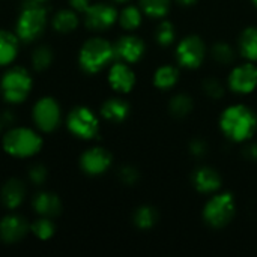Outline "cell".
<instances>
[{"instance_id": "cell-21", "label": "cell", "mask_w": 257, "mask_h": 257, "mask_svg": "<svg viewBox=\"0 0 257 257\" xmlns=\"http://www.w3.org/2000/svg\"><path fill=\"white\" fill-rule=\"evenodd\" d=\"M18 36L11 32L0 30V65H9L14 62L18 53Z\"/></svg>"}, {"instance_id": "cell-8", "label": "cell", "mask_w": 257, "mask_h": 257, "mask_svg": "<svg viewBox=\"0 0 257 257\" xmlns=\"http://www.w3.org/2000/svg\"><path fill=\"white\" fill-rule=\"evenodd\" d=\"M206 57V45L197 35L185 36L176 47V60L187 69H197Z\"/></svg>"}, {"instance_id": "cell-1", "label": "cell", "mask_w": 257, "mask_h": 257, "mask_svg": "<svg viewBox=\"0 0 257 257\" xmlns=\"http://www.w3.org/2000/svg\"><path fill=\"white\" fill-rule=\"evenodd\" d=\"M220 128L229 140L235 143L247 142L257 131L256 113L242 104L230 105L221 113Z\"/></svg>"}, {"instance_id": "cell-10", "label": "cell", "mask_w": 257, "mask_h": 257, "mask_svg": "<svg viewBox=\"0 0 257 257\" xmlns=\"http://www.w3.org/2000/svg\"><path fill=\"white\" fill-rule=\"evenodd\" d=\"M117 11L108 3H95L90 5L84 12V23L90 30L102 32L110 29L117 21Z\"/></svg>"}, {"instance_id": "cell-5", "label": "cell", "mask_w": 257, "mask_h": 257, "mask_svg": "<svg viewBox=\"0 0 257 257\" xmlns=\"http://www.w3.org/2000/svg\"><path fill=\"white\" fill-rule=\"evenodd\" d=\"M236 203L230 193L214 194L203 208V220L208 226L214 229L226 227L235 217Z\"/></svg>"}, {"instance_id": "cell-35", "label": "cell", "mask_w": 257, "mask_h": 257, "mask_svg": "<svg viewBox=\"0 0 257 257\" xmlns=\"http://www.w3.org/2000/svg\"><path fill=\"white\" fill-rule=\"evenodd\" d=\"M190 152H191L194 157H203V155L208 152V146H206V143H205L203 140L196 139V140H193L191 145H190Z\"/></svg>"}, {"instance_id": "cell-26", "label": "cell", "mask_w": 257, "mask_h": 257, "mask_svg": "<svg viewBox=\"0 0 257 257\" xmlns=\"http://www.w3.org/2000/svg\"><path fill=\"white\" fill-rule=\"evenodd\" d=\"M140 8L152 18H164L170 9V0H140Z\"/></svg>"}, {"instance_id": "cell-27", "label": "cell", "mask_w": 257, "mask_h": 257, "mask_svg": "<svg viewBox=\"0 0 257 257\" xmlns=\"http://www.w3.org/2000/svg\"><path fill=\"white\" fill-rule=\"evenodd\" d=\"M157 218H158L157 211L151 206H142L134 212V224L143 230L154 227L157 223Z\"/></svg>"}, {"instance_id": "cell-36", "label": "cell", "mask_w": 257, "mask_h": 257, "mask_svg": "<svg viewBox=\"0 0 257 257\" xmlns=\"http://www.w3.org/2000/svg\"><path fill=\"white\" fill-rule=\"evenodd\" d=\"M71 6L77 12H86L90 6V0H69Z\"/></svg>"}, {"instance_id": "cell-15", "label": "cell", "mask_w": 257, "mask_h": 257, "mask_svg": "<svg viewBox=\"0 0 257 257\" xmlns=\"http://www.w3.org/2000/svg\"><path fill=\"white\" fill-rule=\"evenodd\" d=\"M29 232L27 221L20 215H8L0 221V238L3 242L14 244L21 241Z\"/></svg>"}, {"instance_id": "cell-6", "label": "cell", "mask_w": 257, "mask_h": 257, "mask_svg": "<svg viewBox=\"0 0 257 257\" xmlns=\"http://www.w3.org/2000/svg\"><path fill=\"white\" fill-rule=\"evenodd\" d=\"M32 89L30 74L20 66L11 68L0 81V90L3 98L11 104H18L27 98Z\"/></svg>"}, {"instance_id": "cell-43", "label": "cell", "mask_w": 257, "mask_h": 257, "mask_svg": "<svg viewBox=\"0 0 257 257\" xmlns=\"http://www.w3.org/2000/svg\"><path fill=\"white\" fill-rule=\"evenodd\" d=\"M2 125H3V123H2V120H0V130H2Z\"/></svg>"}, {"instance_id": "cell-39", "label": "cell", "mask_w": 257, "mask_h": 257, "mask_svg": "<svg viewBox=\"0 0 257 257\" xmlns=\"http://www.w3.org/2000/svg\"><path fill=\"white\" fill-rule=\"evenodd\" d=\"M179 5H182V6H191V5H194L197 0H176Z\"/></svg>"}, {"instance_id": "cell-2", "label": "cell", "mask_w": 257, "mask_h": 257, "mask_svg": "<svg viewBox=\"0 0 257 257\" xmlns=\"http://www.w3.org/2000/svg\"><path fill=\"white\" fill-rule=\"evenodd\" d=\"M114 59L113 45L104 38L89 39L80 50L78 62L87 74H96Z\"/></svg>"}, {"instance_id": "cell-13", "label": "cell", "mask_w": 257, "mask_h": 257, "mask_svg": "<svg viewBox=\"0 0 257 257\" xmlns=\"http://www.w3.org/2000/svg\"><path fill=\"white\" fill-rule=\"evenodd\" d=\"M114 57L125 63H136L145 54V42L134 35H125L113 45Z\"/></svg>"}, {"instance_id": "cell-42", "label": "cell", "mask_w": 257, "mask_h": 257, "mask_svg": "<svg viewBox=\"0 0 257 257\" xmlns=\"http://www.w3.org/2000/svg\"><path fill=\"white\" fill-rule=\"evenodd\" d=\"M35 2H38V3H42V2H45V0H35Z\"/></svg>"}, {"instance_id": "cell-22", "label": "cell", "mask_w": 257, "mask_h": 257, "mask_svg": "<svg viewBox=\"0 0 257 257\" xmlns=\"http://www.w3.org/2000/svg\"><path fill=\"white\" fill-rule=\"evenodd\" d=\"M179 80V71L173 65H164L160 66L154 74V84L160 90H169L173 86H176Z\"/></svg>"}, {"instance_id": "cell-38", "label": "cell", "mask_w": 257, "mask_h": 257, "mask_svg": "<svg viewBox=\"0 0 257 257\" xmlns=\"http://www.w3.org/2000/svg\"><path fill=\"white\" fill-rule=\"evenodd\" d=\"M0 120H2V123H3V125H11V123H14V122H15V116H14V113H12V111H5V113L2 114Z\"/></svg>"}, {"instance_id": "cell-30", "label": "cell", "mask_w": 257, "mask_h": 257, "mask_svg": "<svg viewBox=\"0 0 257 257\" xmlns=\"http://www.w3.org/2000/svg\"><path fill=\"white\" fill-rule=\"evenodd\" d=\"M212 57L221 65H229L235 60V50L227 42H217L212 47Z\"/></svg>"}, {"instance_id": "cell-12", "label": "cell", "mask_w": 257, "mask_h": 257, "mask_svg": "<svg viewBox=\"0 0 257 257\" xmlns=\"http://www.w3.org/2000/svg\"><path fill=\"white\" fill-rule=\"evenodd\" d=\"M111 155L107 149L104 148H90L89 151H86L81 158H80V164L81 169L90 175V176H99L102 173H105L110 166H111Z\"/></svg>"}, {"instance_id": "cell-25", "label": "cell", "mask_w": 257, "mask_h": 257, "mask_svg": "<svg viewBox=\"0 0 257 257\" xmlns=\"http://www.w3.org/2000/svg\"><path fill=\"white\" fill-rule=\"evenodd\" d=\"M193 107H194L193 105V99L188 95H185V93L175 95L170 99V102H169V111L172 113V116L179 117V119L188 116L193 111Z\"/></svg>"}, {"instance_id": "cell-28", "label": "cell", "mask_w": 257, "mask_h": 257, "mask_svg": "<svg viewBox=\"0 0 257 257\" xmlns=\"http://www.w3.org/2000/svg\"><path fill=\"white\" fill-rule=\"evenodd\" d=\"M176 38V32H175V26L170 21H161L157 26L155 30V39L161 47H169L173 44Z\"/></svg>"}, {"instance_id": "cell-32", "label": "cell", "mask_w": 257, "mask_h": 257, "mask_svg": "<svg viewBox=\"0 0 257 257\" xmlns=\"http://www.w3.org/2000/svg\"><path fill=\"white\" fill-rule=\"evenodd\" d=\"M203 92L209 98L218 99V98H221L224 95V87H223V84L218 80H215V78H206L203 81Z\"/></svg>"}, {"instance_id": "cell-3", "label": "cell", "mask_w": 257, "mask_h": 257, "mask_svg": "<svg viewBox=\"0 0 257 257\" xmlns=\"http://www.w3.org/2000/svg\"><path fill=\"white\" fill-rule=\"evenodd\" d=\"M47 12L41 3L35 0H26L23 3L21 14L17 21V36L20 41L30 42L36 39L45 29Z\"/></svg>"}, {"instance_id": "cell-33", "label": "cell", "mask_w": 257, "mask_h": 257, "mask_svg": "<svg viewBox=\"0 0 257 257\" xmlns=\"http://www.w3.org/2000/svg\"><path fill=\"white\" fill-rule=\"evenodd\" d=\"M119 178H120V181H122L125 185H134V184L139 181V172H137L134 167L126 166V167H122V169H120Z\"/></svg>"}, {"instance_id": "cell-34", "label": "cell", "mask_w": 257, "mask_h": 257, "mask_svg": "<svg viewBox=\"0 0 257 257\" xmlns=\"http://www.w3.org/2000/svg\"><path fill=\"white\" fill-rule=\"evenodd\" d=\"M29 178H30V181L33 182V184H36V185H41V184H44L45 182V179H47V169L44 167V166H33L32 169H30V172H29Z\"/></svg>"}, {"instance_id": "cell-18", "label": "cell", "mask_w": 257, "mask_h": 257, "mask_svg": "<svg viewBox=\"0 0 257 257\" xmlns=\"http://www.w3.org/2000/svg\"><path fill=\"white\" fill-rule=\"evenodd\" d=\"M24 194L26 191L23 182L18 179H9L0 191V199L8 209H17L23 203Z\"/></svg>"}, {"instance_id": "cell-20", "label": "cell", "mask_w": 257, "mask_h": 257, "mask_svg": "<svg viewBox=\"0 0 257 257\" xmlns=\"http://www.w3.org/2000/svg\"><path fill=\"white\" fill-rule=\"evenodd\" d=\"M238 50L242 57H245L248 62L257 60V27L251 26L242 30L238 39Z\"/></svg>"}, {"instance_id": "cell-14", "label": "cell", "mask_w": 257, "mask_h": 257, "mask_svg": "<svg viewBox=\"0 0 257 257\" xmlns=\"http://www.w3.org/2000/svg\"><path fill=\"white\" fill-rule=\"evenodd\" d=\"M108 83L119 93H128L136 86V74L125 62H116L108 71Z\"/></svg>"}, {"instance_id": "cell-7", "label": "cell", "mask_w": 257, "mask_h": 257, "mask_svg": "<svg viewBox=\"0 0 257 257\" xmlns=\"http://www.w3.org/2000/svg\"><path fill=\"white\" fill-rule=\"evenodd\" d=\"M68 130L78 139L90 140L99 131V122L95 113L87 107H75L66 119Z\"/></svg>"}, {"instance_id": "cell-19", "label": "cell", "mask_w": 257, "mask_h": 257, "mask_svg": "<svg viewBox=\"0 0 257 257\" xmlns=\"http://www.w3.org/2000/svg\"><path fill=\"white\" fill-rule=\"evenodd\" d=\"M33 208L35 211L42 215V217H56L60 214L62 209V203L59 200V197L53 193H38L33 199Z\"/></svg>"}, {"instance_id": "cell-23", "label": "cell", "mask_w": 257, "mask_h": 257, "mask_svg": "<svg viewBox=\"0 0 257 257\" xmlns=\"http://www.w3.org/2000/svg\"><path fill=\"white\" fill-rule=\"evenodd\" d=\"M142 20H143V11L142 8H137V6H125L120 12H119V17H117V21L120 24V27L126 32H133L136 29L140 27L142 24Z\"/></svg>"}, {"instance_id": "cell-41", "label": "cell", "mask_w": 257, "mask_h": 257, "mask_svg": "<svg viewBox=\"0 0 257 257\" xmlns=\"http://www.w3.org/2000/svg\"><path fill=\"white\" fill-rule=\"evenodd\" d=\"M251 2H253V5L257 8V0H251Z\"/></svg>"}, {"instance_id": "cell-24", "label": "cell", "mask_w": 257, "mask_h": 257, "mask_svg": "<svg viewBox=\"0 0 257 257\" xmlns=\"http://www.w3.org/2000/svg\"><path fill=\"white\" fill-rule=\"evenodd\" d=\"M77 26H78V17L75 11H71V9L59 11L53 18V27L60 33H69L75 30Z\"/></svg>"}, {"instance_id": "cell-9", "label": "cell", "mask_w": 257, "mask_h": 257, "mask_svg": "<svg viewBox=\"0 0 257 257\" xmlns=\"http://www.w3.org/2000/svg\"><path fill=\"white\" fill-rule=\"evenodd\" d=\"M33 120L44 133L54 131L60 123V107L53 98H41L33 107Z\"/></svg>"}, {"instance_id": "cell-29", "label": "cell", "mask_w": 257, "mask_h": 257, "mask_svg": "<svg viewBox=\"0 0 257 257\" xmlns=\"http://www.w3.org/2000/svg\"><path fill=\"white\" fill-rule=\"evenodd\" d=\"M53 62V51L50 47L47 45H41L38 47L33 54H32V63H33V68L38 69V71H44L47 69Z\"/></svg>"}, {"instance_id": "cell-40", "label": "cell", "mask_w": 257, "mask_h": 257, "mask_svg": "<svg viewBox=\"0 0 257 257\" xmlns=\"http://www.w3.org/2000/svg\"><path fill=\"white\" fill-rule=\"evenodd\" d=\"M114 2H117V3H126V2H130V0H114Z\"/></svg>"}, {"instance_id": "cell-31", "label": "cell", "mask_w": 257, "mask_h": 257, "mask_svg": "<svg viewBox=\"0 0 257 257\" xmlns=\"http://www.w3.org/2000/svg\"><path fill=\"white\" fill-rule=\"evenodd\" d=\"M32 232L35 233L36 238L45 241V239H50L53 235H54V224L48 220V217H44V218H39L36 220L33 224H32Z\"/></svg>"}, {"instance_id": "cell-37", "label": "cell", "mask_w": 257, "mask_h": 257, "mask_svg": "<svg viewBox=\"0 0 257 257\" xmlns=\"http://www.w3.org/2000/svg\"><path fill=\"white\" fill-rule=\"evenodd\" d=\"M245 157L251 161H257V145H250L245 149Z\"/></svg>"}, {"instance_id": "cell-17", "label": "cell", "mask_w": 257, "mask_h": 257, "mask_svg": "<svg viewBox=\"0 0 257 257\" xmlns=\"http://www.w3.org/2000/svg\"><path fill=\"white\" fill-rule=\"evenodd\" d=\"M130 114V104L122 98H110L101 107V116L113 123L123 122Z\"/></svg>"}, {"instance_id": "cell-11", "label": "cell", "mask_w": 257, "mask_h": 257, "mask_svg": "<svg viewBox=\"0 0 257 257\" xmlns=\"http://www.w3.org/2000/svg\"><path fill=\"white\" fill-rule=\"evenodd\" d=\"M229 87L239 95L251 93L257 87V66L253 62L238 65L229 75Z\"/></svg>"}, {"instance_id": "cell-16", "label": "cell", "mask_w": 257, "mask_h": 257, "mask_svg": "<svg viewBox=\"0 0 257 257\" xmlns=\"http://www.w3.org/2000/svg\"><path fill=\"white\" fill-rule=\"evenodd\" d=\"M221 176L212 167H199L193 173V185L202 194H212L221 188Z\"/></svg>"}, {"instance_id": "cell-4", "label": "cell", "mask_w": 257, "mask_h": 257, "mask_svg": "<svg viewBox=\"0 0 257 257\" xmlns=\"http://www.w3.org/2000/svg\"><path fill=\"white\" fill-rule=\"evenodd\" d=\"M42 148V139L33 130L14 128L3 137V149L17 158H27L38 154Z\"/></svg>"}]
</instances>
